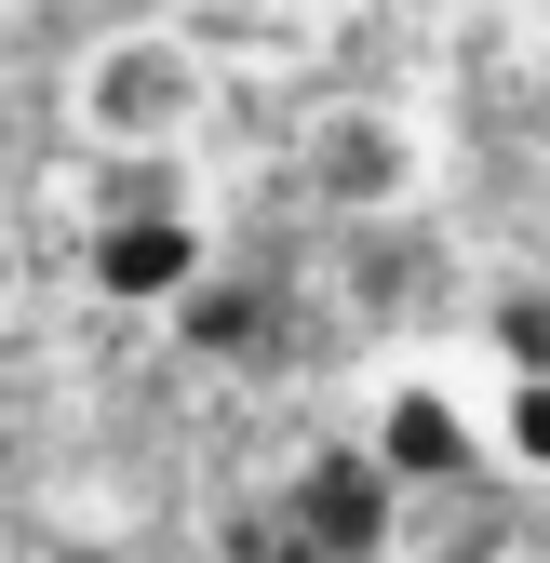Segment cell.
<instances>
[{
  "instance_id": "52a82bcc",
  "label": "cell",
  "mask_w": 550,
  "mask_h": 563,
  "mask_svg": "<svg viewBox=\"0 0 550 563\" xmlns=\"http://www.w3.org/2000/svg\"><path fill=\"white\" fill-rule=\"evenodd\" d=\"M162 201H188V162H175V148H95L81 229H95V216H162Z\"/></svg>"
},
{
  "instance_id": "8992f818",
  "label": "cell",
  "mask_w": 550,
  "mask_h": 563,
  "mask_svg": "<svg viewBox=\"0 0 550 563\" xmlns=\"http://www.w3.org/2000/svg\"><path fill=\"white\" fill-rule=\"evenodd\" d=\"M175 335L201 349V363H255V349L283 335V296H268V282H229V268H201L188 296H175Z\"/></svg>"
},
{
  "instance_id": "8fae6325",
  "label": "cell",
  "mask_w": 550,
  "mask_h": 563,
  "mask_svg": "<svg viewBox=\"0 0 550 563\" xmlns=\"http://www.w3.org/2000/svg\"><path fill=\"white\" fill-rule=\"evenodd\" d=\"M14 282H28V255H14V216H0V309H14Z\"/></svg>"
},
{
  "instance_id": "30bf717a",
  "label": "cell",
  "mask_w": 550,
  "mask_h": 563,
  "mask_svg": "<svg viewBox=\"0 0 550 563\" xmlns=\"http://www.w3.org/2000/svg\"><path fill=\"white\" fill-rule=\"evenodd\" d=\"M229 563H309V550H296V523H283V497L229 523Z\"/></svg>"
},
{
  "instance_id": "277c9868",
  "label": "cell",
  "mask_w": 550,
  "mask_h": 563,
  "mask_svg": "<svg viewBox=\"0 0 550 563\" xmlns=\"http://www.w3.org/2000/svg\"><path fill=\"white\" fill-rule=\"evenodd\" d=\"M309 201L350 216V229L403 216V201H417V134H403L389 108H322L309 121Z\"/></svg>"
},
{
  "instance_id": "6da1fadb",
  "label": "cell",
  "mask_w": 550,
  "mask_h": 563,
  "mask_svg": "<svg viewBox=\"0 0 550 563\" xmlns=\"http://www.w3.org/2000/svg\"><path fill=\"white\" fill-rule=\"evenodd\" d=\"M201 54L175 27H108L81 67H67V134L81 148H188V121H201Z\"/></svg>"
},
{
  "instance_id": "3957f363",
  "label": "cell",
  "mask_w": 550,
  "mask_h": 563,
  "mask_svg": "<svg viewBox=\"0 0 550 563\" xmlns=\"http://www.w3.org/2000/svg\"><path fill=\"white\" fill-rule=\"evenodd\" d=\"M201 268H216L201 201H162V216H95V229H81V282H95L108 309H175Z\"/></svg>"
},
{
  "instance_id": "7a4b0ae2",
  "label": "cell",
  "mask_w": 550,
  "mask_h": 563,
  "mask_svg": "<svg viewBox=\"0 0 550 563\" xmlns=\"http://www.w3.org/2000/svg\"><path fill=\"white\" fill-rule=\"evenodd\" d=\"M389 510H403V483H389L376 443H322V456L283 470V523H296L309 563H389Z\"/></svg>"
},
{
  "instance_id": "9c48e42d",
  "label": "cell",
  "mask_w": 550,
  "mask_h": 563,
  "mask_svg": "<svg viewBox=\"0 0 550 563\" xmlns=\"http://www.w3.org/2000/svg\"><path fill=\"white\" fill-rule=\"evenodd\" d=\"M484 349H497V376H550V296L537 282H510V296L484 309Z\"/></svg>"
},
{
  "instance_id": "5b68a950",
  "label": "cell",
  "mask_w": 550,
  "mask_h": 563,
  "mask_svg": "<svg viewBox=\"0 0 550 563\" xmlns=\"http://www.w3.org/2000/svg\"><path fill=\"white\" fill-rule=\"evenodd\" d=\"M363 443L389 456V483H470V470H484V416H470L457 389H430V376H403Z\"/></svg>"
},
{
  "instance_id": "ba28073f",
  "label": "cell",
  "mask_w": 550,
  "mask_h": 563,
  "mask_svg": "<svg viewBox=\"0 0 550 563\" xmlns=\"http://www.w3.org/2000/svg\"><path fill=\"white\" fill-rule=\"evenodd\" d=\"M484 456H497V470H537V483H550V376H497Z\"/></svg>"
},
{
  "instance_id": "7c38bea8",
  "label": "cell",
  "mask_w": 550,
  "mask_h": 563,
  "mask_svg": "<svg viewBox=\"0 0 550 563\" xmlns=\"http://www.w3.org/2000/svg\"><path fill=\"white\" fill-rule=\"evenodd\" d=\"M41 563H121V550H108V537H67V550H41Z\"/></svg>"
}]
</instances>
